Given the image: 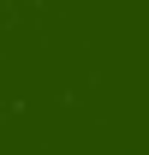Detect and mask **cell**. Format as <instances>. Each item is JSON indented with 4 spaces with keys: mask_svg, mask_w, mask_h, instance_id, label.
Here are the masks:
<instances>
[{
    "mask_svg": "<svg viewBox=\"0 0 149 155\" xmlns=\"http://www.w3.org/2000/svg\"><path fill=\"white\" fill-rule=\"evenodd\" d=\"M113 155H143V149H113Z\"/></svg>",
    "mask_w": 149,
    "mask_h": 155,
    "instance_id": "6da1fadb",
    "label": "cell"
}]
</instances>
